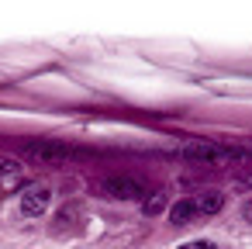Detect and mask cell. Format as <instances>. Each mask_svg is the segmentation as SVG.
Wrapping results in <instances>:
<instances>
[{
    "mask_svg": "<svg viewBox=\"0 0 252 249\" xmlns=\"http://www.w3.org/2000/svg\"><path fill=\"white\" fill-rule=\"evenodd\" d=\"M180 249H214V242H207V239H197V242H187V246H180Z\"/></svg>",
    "mask_w": 252,
    "mask_h": 249,
    "instance_id": "obj_11",
    "label": "cell"
},
{
    "mask_svg": "<svg viewBox=\"0 0 252 249\" xmlns=\"http://www.w3.org/2000/svg\"><path fill=\"white\" fill-rule=\"evenodd\" d=\"M162 208H166V190H152V194L145 197V204H142V211H145L149 218H152V214H159Z\"/></svg>",
    "mask_w": 252,
    "mask_h": 249,
    "instance_id": "obj_8",
    "label": "cell"
},
{
    "mask_svg": "<svg viewBox=\"0 0 252 249\" xmlns=\"http://www.w3.org/2000/svg\"><path fill=\"white\" fill-rule=\"evenodd\" d=\"M245 218H249V221H252V201H249V204H245Z\"/></svg>",
    "mask_w": 252,
    "mask_h": 249,
    "instance_id": "obj_12",
    "label": "cell"
},
{
    "mask_svg": "<svg viewBox=\"0 0 252 249\" xmlns=\"http://www.w3.org/2000/svg\"><path fill=\"white\" fill-rule=\"evenodd\" d=\"M200 211H197V201L193 197H183V201H173V208H169V221L173 225H187V221H193Z\"/></svg>",
    "mask_w": 252,
    "mask_h": 249,
    "instance_id": "obj_6",
    "label": "cell"
},
{
    "mask_svg": "<svg viewBox=\"0 0 252 249\" xmlns=\"http://www.w3.org/2000/svg\"><path fill=\"white\" fill-rule=\"evenodd\" d=\"M49 201H52V187L49 183H28L21 190V211L28 218H38L49 211Z\"/></svg>",
    "mask_w": 252,
    "mask_h": 249,
    "instance_id": "obj_3",
    "label": "cell"
},
{
    "mask_svg": "<svg viewBox=\"0 0 252 249\" xmlns=\"http://www.w3.org/2000/svg\"><path fill=\"white\" fill-rule=\"evenodd\" d=\"M76 228H83V204H80V201H69V204H63V208L56 211L52 235H69V232H76Z\"/></svg>",
    "mask_w": 252,
    "mask_h": 249,
    "instance_id": "obj_4",
    "label": "cell"
},
{
    "mask_svg": "<svg viewBox=\"0 0 252 249\" xmlns=\"http://www.w3.org/2000/svg\"><path fill=\"white\" fill-rule=\"evenodd\" d=\"M180 156L193 166H221V163H235V159H245L249 152L242 149H224V145H214V142H187L180 149Z\"/></svg>",
    "mask_w": 252,
    "mask_h": 249,
    "instance_id": "obj_1",
    "label": "cell"
},
{
    "mask_svg": "<svg viewBox=\"0 0 252 249\" xmlns=\"http://www.w3.org/2000/svg\"><path fill=\"white\" fill-rule=\"evenodd\" d=\"M193 201H197V211L200 214H218L224 208V197L221 194H204V197H193Z\"/></svg>",
    "mask_w": 252,
    "mask_h": 249,
    "instance_id": "obj_7",
    "label": "cell"
},
{
    "mask_svg": "<svg viewBox=\"0 0 252 249\" xmlns=\"http://www.w3.org/2000/svg\"><path fill=\"white\" fill-rule=\"evenodd\" d=\"M18 183H21V173H11V177H4V183H0V194H11Z\"/></svg>",
    "mask_w": 252,
    "mask_h": 249,
    "instance_id": "obj_10",
    "label": "cell"
},
{
    "mask_svg": "<svg viewBox=\"0 0 252 249\" xmlns=\"http://www.w3.org/2000/svg\"><path fill=\"white\" fill-rule=\"evenodd\" d=\"M28 152L35 159H42V163H66V159H73V152L66 145H52V142H35Z\"/></svg>",
    "mask_w": 252,
    "mask_h": 249,
    "instance_id": "obj_5",
    "label": "cell"
},
{
    "mask_svg": "<svg viewBox=\"0 0 252 249\" xmlns=\"http://www.w3.org/2000/svg\"><path fill=\"white\" fill-rule=\"evenodd\" d=\"M100 194L114 197V201H142L145 194V183L128 177V173H114V177H104L100 180Z\"/></svg>",
    "mask_w": 252,
    "mask_h": 249,
    "instance_id": "obj_2",
    "label": "cell"
},
{
    "mask_svg": "<svg viewBox=\"0 0 252 249\" xmlns=\"http://www.w3.org/2000/svg\"><path fill=\"white\" fill-rule=\"evenodd\" d=\"M11 173H21V163L11 156H0V177H11Z\"/></svg>",
    "mask_w": 252,
    "mask_h": 249,
    "instance_id": "obj_9",
    "label": "cell"
}]
</instances>
